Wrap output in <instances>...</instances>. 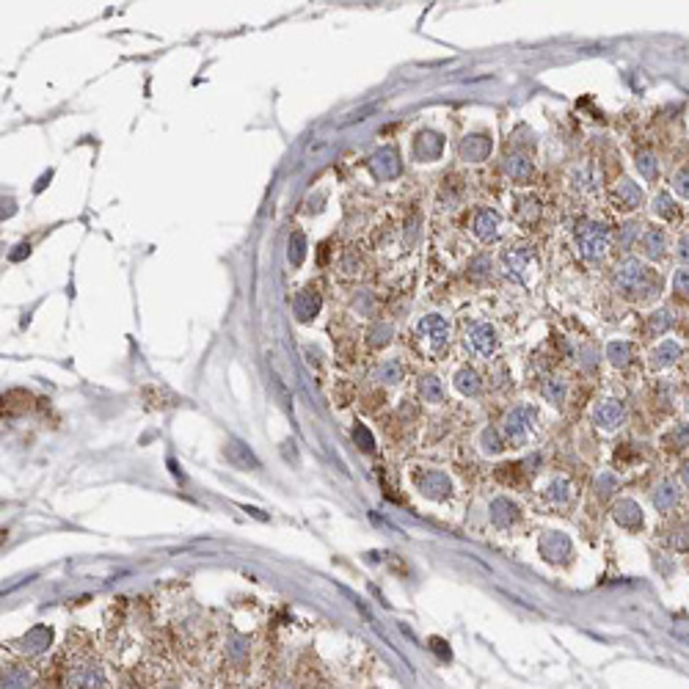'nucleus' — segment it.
Listing matches in <instances>:
<instances>
[{"instance_id":"f257e3e1","label":"nucleus","mask_w":689,"mask_h":689,"mask_svg":"<svg viewBox=\"0 0 689 689\" xmlns=\"http://www.w3.org/2000/svg\"><path fill=\"white\" fill-rule=\"evenodd\" d=\"M615 290L626 298H654L659 293L657 273L637 257H628L615 267Z\"/></svg>"},{"instance_id":"f03ea898","label":"nucleus","mask_w":689,"mask_h":689,"mask_svg":"<svg viewBox=\"0 0 689 689\" xmlns=\"http://www.w3.org/2000/svg\"><path fill=\"white\" fill-rule=\"evenodd\" d=\"M535 430H538V414L532 405H516L502 419V436L513 447H524Z\"/></svg>"},{"instance_id":"7ed1b4c3","label":"nucleus","mask_w":689,"mask_h":689,"mask_svg":"<svg viewBox=\"0 0 689 689\" xmlns=\"http://www.w3.org/2000/svg\"><path fill=\"white\" fill-rule=\"evenodd\" d=\"M576 248L585 260H601L609 248V227L604 221H588L585 227L576 229Z\"/></svg>"},{"instance_id":"20e7f679","label":"nucleus","mask_w":689,"mask_h":689,"mask_svg":"<svg viewBox=\"0 0 689 689\" xmlns=\"http://www.w3.org/2000/svg\"><path fill=\"white\" fill-rule=\"evenodd\" d=\"M411 477H414L417 491L433 502H444L453 496V480L441 469H417Z\"/></svg>"},{"instance_id":"39448f33","label":"nucleus","mask_w":689,"mask_h":689,"mask_svg":"<svg viewBox=\"0 0 689 689\" xmlns=\"http://www.w3.org/2000/svg\"><path fill=\"white\" fill-rule=\"evenodd\" d=\"M499 263H502V270H505L510 279H516V282H522V284L529 282V270H532V251H529V246L516 243V246L502 248Z\"/></svg>"},{"instance_id":"423d86ee","label":"nucleus","mask_w":689,"mask_h":689,"mask_svg":"<svg viewBox=\"0 0 689 689\" xmlns=\"http://www.w3.org/2000/svg\"><path fill=\"white\" fill-rule=\"evenodd\" d=\"M463 342L474 356H483V359H491L499 348V336L488 323H472L463 334Z\"/></svg>"},{"instance_id":"0eeeda50","label":"nucleus","mask_w":689,"mask_h":689,"mask_svg":"<svg viewBox=\"0 0 689 689\" xmlns=\"http://www.w3.org/2000/svg\"><path fill=\"white\" fill-rule=\"evenodd\" d=\"M593 422L604 433H615L626 422V405L621 400H601L593 408Z\"/></svg>"},{"instance_id":"6e6552de","label":"nucleus","mask_w":689,"mask_h":689,"mask_svg":"<svg viewBox=\"0 0 689 689\" xmlns=\"http://www.w3.org/2000/svg\"><path fill=\"white\" fill-rule=\"evenodd\" d=\"M66 687L69 689H102L105 687V673H102L99 664H91V662L75 664V667H69V673H66Z\"/></svg>"},{"instance_id":"1a4fd4ad","label":"nucleus","mask_w":689,"mask_h":689,"mask_svg":"<svg viewBox=\"0 0 689 689\" xmlns=\"http://www.w3.org/2000/svg\"><path fill=\"white\" fill-rule=\"evenodd\" d=\"M419 336L430 342V348L433 350H438V348H444L447 342H450V323H447V317H441V315H425L422 320H419Z\"/></svg>"},{"instance_id":"9d476101","label":"nucleus","mask_w":689,"mask_h":689,"mask_svg":"<svg viewBox=\"0 0 689 689\" xmlns=\"http://www.w3.org/2000/svg\"><path fill=\"white\" fill-rule=\"evenodd\" d=\"M369 168H372V174L375 177H381V179H394L397 174H400V155H397V149L394 146H384V149H378L372 158H369Z\"/></svg>"},{"instance_id":"9b49d317","label":"nucleus","mask_w":689,"mask_h":689,"mask_svg":"<svg viewBox=\"0 0 689 689\" xmlns=\"http://www.w3.org/2000/svg\"><path fill=\"white\" fill-rule=\"evenodd\" d=\"M491 149H493V141L488 138V135H480V132L466 135V138L458 144L460 158L469 160V163H480V160H486V158L491 155Z\"/></svg>"},{"instance_id":"f8f14e48","label":"nucleus","mask_w":689,"mask_h":689,"mask_svg":"<svg viewBox=\"0 0 689 689\" xmlns=\"http://www.w3.org/2000/svg\"><path fill=\"white\" fill-rule=\"evenodd\" d=\"M441 152H444V138H441L438 132L422 130L417 138H414V155H417V160H422V163L438 160Z\"/></svg>"},{"instance_id":"ddd939ff","label":"nucleus","mask_w":689,"mask_h":689,"mask_svg":"<svg viewBox=\"0 0 689 689\" xmlns=\"http://www.w3.org/2000/svg\"><path fill=\"white\" fill-rule=\"evenodd\" d=\"M612 204H615L618 210H624V213L637 210V207L643 204V188H640L634 179L624 177V179L615 185V191H612Z\"/></svg>"},{"instance_id":"4468645a","label":"nucleus","mask_w":689,"mask_h":689,"mask_svg":"<svg viewBox=\"0 0 689 689\" xmlns=\"http://www.w3.org/2000/svg\"><path fill=\"white\" fill-rule=\"evenodd\" d=\"M571 541L562 535V532H546L541 538V555L549 560V562H565L571 557Z\"/></svg>"},{"instance_id":"2eb2a0df","label":"nucleus","mask_w":689,"mask_h":689,"mask_svg":"<svg viewBox=\"0 0 689 689\" xmlns=\"http://www.w3.org/2000/svg\"><path fill=\"white\" fill-rule=\"evenodd\" d=\"M519 516H522V510H519V505H516L513 499H507V496H496V499L491 502L493 526L507 529V526H513L516 522H519Z\"/></svg>"},{"instance_id":"dca6fc26","label":"nucleus","mask_w":689,"mask_h":689,"mask_svg":"<svg viewBox=\"0 0 689 689\" xmlns=\"http://www.w3.org/2000/svg\"><path fill=\"white\" fill-rule=\"evenodd\" d=\"M612 519L624 526V529L637 532V529H643V507H640L634 499H621V502L612 507Z\"/></svg>"},{"instance_id":"f3484780","label":"nucleus","mask_w":689,"mask_h":689,"mask_svg":"<svg viewBox=\"0 0 689 689\" xmlns=\"http://www.w3.org/2000/svg\"><path fill=\"white\" fill-rule=\"evenodd\" d=\"M640 246H643V254L648 260H662L667 254V246H670V237L662 227H654V229L643 232L640 234Z\"/></svg>"},{"instance_id":"a211bd4d","label":"nucleus","mask_w":689,"mask_h":689,"mask_svg":"<svg viewBox=\"0 0 689 689\" xmlns=\"http://www.w3.org/2000/svg\"><path fill=\"white\" fill-rule=\"evenodd\" d=\"M499 224H502V218H499L496 210H480V213L474 215V221H472V232H474L477 240L491 243L493 237L499 234Z\"/></svg>"},{"instance_id":"6ab92c4d","label":"nucleus","mask_w":689,"mask_h":689,"mask_svg":"<svg viewBox=\"0 0 689 689\" xmlns=\"http://www.w3.org/2000/svg\"><path fill=\"white\" fill-rule=\"evenodd\" d=\"M678 359H681V345L676 339H662L651 350L648 364H651V369H664V367H673Z\"/></svg>"},{"instance_id":"aec40b11","label":"nucleus","mask_w":689,"mask_h":689,"mask_svg":"<svg viewBox=\"0 0 689 689\" xmlns=\"http://www.w3.org/2000/svg\"><path fill=\"white\" fill-rule=\"evenodd\" d=\"M505 171H507V177H510L513 182H519V185H529V182L535 179V165H532V160H526L524 155H507Z\"/></svg>"},{"instance_id":"412c9836","label":"nucleus","mask_w":689,"mask_h":689,"mask_svg":"<svg viewBox=\"0 0 689 689\" xmlns=\"http://www.w3.org/2000/svg\"><path fill=\"white\" fill-rule=\"evenodd\" d=\"M50 640H53V631L44 628V626H36V628L28 631V637H23L17 643V651H23V654H42L50 645Z\"/></svg>"},{"instance_id":"4be33fe9","label":"nucleus","mask_w":689,"mask_h":689,"mask_svg":"<svg viewBox=\"0 0 689 689\" xmlns=\"http://www.w3.org/2000/svg\"><path fill=\"white\" fill-rule=\"evenodd\" d=\"M678 499H681L678 486L673 480H662L657 486V491H654V507H657L659 513H670L678 505Z\"/></svg>"},{"instance_id":"5701e85b","label":"nucleus","mask_w":689,"mask_h":689,"mask_svg":"<svg viewBox=\"0 0 689 689\" xmlns=\"http://www.w3.org/2000/svg\"><path fill=\"white\" fill-rule=\"evenodd\" d=\"M293 309H296L298 320H312L317 312H320V296L317 293H312V290H301L293 301Z\"/></svg>"},{"instance_id":"b1692460","label":"nucleus","mask_w":689,"mask_h":689,"mask_svg":"<svg viewBox=\"0 0 689 689\" xmlns=\"http://www.w3.org/2000/svg\"><path fill=\"white\" fill-rule=\"evenodd\" d=\"M3 689H33V673L28 667L8 664L3 670Z\"/></svg>"},{"instance_id":"393cba45","label":"nucleus","mask_w":689,"mask_h":689,"mask_svg":"<svg viewBox=\"0 0 689 689\" xmlns=\"http://www.w3.org/2000/svg\"><path fill=\"white\" fill-rule=\"evenodd\" d=\"M455 389L463 397H477V394L483 392V381H480V375L472 367H460L458 372H455Z\"/></svg>"},{"instance_id":"a878e982","label":"nucleus","mask_w":689,"mask_h":689,"mask_svg":"<svg viewBox=\"0 0 689 689\" xmlns=\"http://www.w3.org/2000/svg\"><path fill=\"white\" fill-rule=\"evenodd\" d=\"M634 356V345L631 342H624V339H612L607 342V359L612 367H626Z\"/></svg>"},{"instance_id":"bb28decb","label":"nucleus","mask_w":689,"mask_h":689,"mask_svg":"<svg viewBox=\"0 0 689 689\" xmlns=\"http://www.w3.org/2000/svg\"><path fill=\"white\" fill-rule=\"evenodd\" d=\"M403 375H405V367H403V361H400V359L381 361V367L375 369V378H378L381 384H389V386L400 384V381H403Z\"/></svg>"},{"instance_id":"cd10ccee","label":"nucleus","mask_w":689,"mask_h":689,"mask_svg":"<svg viewBox=\"0 0 689 689\" xmlns=\"http://www.w3.org/2000/svg\"><path fill=\"white\" fill-rule=\"evenodd\" d=\"M651 210H654V215L662 218V221H673V218H678V204H676V198L670 196L667 191H659L657 196H654Z\"/></svg>"},{"instance_id":"c85d7f7f","label":"nucleus","mask_w":689,"mask_h":689,"mask_svg":"<svg viewBox=\"0 0 689 689\" xmlns=\"http://www.w3.org/2000/svg\"><path fill=\"white\" fill-rule=\"evenodd\" d=\"M595 185H598V174H595L593 168H588V165H582V168H576V171L571 174V188L579 191V194L595 191Z\"/></svg>"},{"instance_id":"c756f323","label":"nucleus","mask_w":689,"mask_h":689,"mask_svg":"<svg viewBox=\"0 0 689 689\" xmlns=\"http://www.w3.org/2000/svg\"><path fill=\"white\" fill-rule=\"evenodd\" d=\"M419 394L425 397V403L438 405V403L444 400V386H441V381H438L436 375H422V378H419Z\"/></svg>"},{"instance_id":"7c9ffc66","label":"nucleus","mask_w":689,"mask_h":689,"mask_svg":"<svg viewBox=\"0 0 689 689\" xmlns=\"http://www.w3.org/2000/svg\"><path fill=\"white\" fill-rule=\"evenodd\" d=\"M227 458H229L234 466H243V469H248V466H254V469H257V466H260V463H257V458L251 455V450H248V447H243L240 441H229V444H227Z\"/></svg>"},{"instance_id":"2f4dec72","label":"nucleus","mask_w":689,"mask_h":689,"mask_svg":"<svg viewBox=\"0 0 689 689\" xmlns=\"http://www.w3.org/2000/svg\"><path fill=\"white\" fill-rule=\"evenodd\" d=\"M480 450H483V455H499V453L505 450L502 433L493 430V427H486V430L480 433Z\"/></svg>"},{"instance_id":"473e14b6","label":"nucleus","mask_w":689,"mask_h":689,"mask_svg":"<svg viewBox=\"0 0 689 689\" xmlns=\"http://www.w3.org/2000/svg\"><path fill=\"white\" fill-rule=\"evenodd\" d=\"M565 394H568V386H565V381L562 378H549V381H543V397L560 408L562 403H565Z\"/></svg>"},{"instance_id":"72a5a7b5","label":"nucleus","mask_w":689,"mask_h":689,"mask_svg":"<svg viewBox=\"0 0 689 689\" xmlns=\"http://www.w3.org/2000/svg\"><path fill=\"white\" fill-rule=\"evenodd\" d=\"M546 499H549L552 505H565V502L571 499V483H568L565 477L552 480V483H549V488H546Z\"/></svg>"},{"instance_id":"f704fd0d","label":"nucleus","mask_w":689,"mask_h":689,"mask_svg":"<svg viewBox=\"0 0 689 689\" xmlns=\"http://www.w3.org/2000/svg\"><path fill=\"white\" fill-rule=\"evenodd\" d=\"M637 168H640V174L645 177V182H654V179L659 177V163L651 152H640V155H637Z\"/></svg>"},{"instance_id":"c9c22d12","label":"nucleus","mask_w":689,"mask_h":689,"mask_svg":"<svg viewBox=\"0 0 689 689\" xmlns=\"http://www.w3.org/2000/svg\"><path fill=\"white\" fill-rule=\"evenodd\" d=\"M673 326V315L667 312V309H662L657 315H651V320H648V331L654 334V336H662L664 331Z\"/></svg>"},{"instance_id":"e433bc0d","label":"nucleus","mask_w":689,"mask_h":689,"mask_svg":"<svg viewBox=\"0 0 689 689\" xmlns=\"http://www.w3.org/2000/svg\"><path fill=\"white\" fill-rule=\"evenodd\" d=\"M664 444L670 447V450H684L689 444V425H681V427H676L673 433H667L664 436Z\"/></svg>"},{"instance_id":"4c0bfd02","label":"nucleus","mask_w":689,"mask_h":689,"mask_svg":"<svg viewBox=\"0 0 689 689\" xmlns=\"http://www.w3.org/2000/svg\"><path fill=\"white\" fill-rule=\"evenodd\" d=\"M673 191L681 198H689V165H681L673 177Z\"/></svg>"},{"instance_id":"58836bf2","label":"nucleus","mask_w":689,"mask_h":689,"mask_svg":"<svg viewBox=\"0 0 689 689\" xmlns=\"http://www.w3.org/2000/svg\"><path fill=\"white\" fill-rule=\"evenodd\" d=\"M673 290L678 293L681 298H689V267H678L676 273H673Z\"/></svg>"},{"instance_id":"ea45409f","label":"nucleus","mask_w":689,"mask_h":689,"mask_svg":"<svg viewBox=\"0 0 689 689\" xmlns=\"http://www.w3.org/2000/svg\"><path fill=\"white\" fill-rule=\"evenodd\" d=\"M303 254H306V240H303V234H301V232H296V234H293V240H290V263L301 265V263H303Z\"/></svg>"},{"instance_id":"a19ab883","label":"nucleus","mask_w":689,"mask_h":689,"mask_svg":"<svg viewBox=\"0 0 689 689\" xmlns=\"http://www.w3.org/2000/svg\"><path fill=\"white\" fill-rule=\"evenodd\" d=\"M621 483H618V477L615 474H609V472H604L601 477H598V483H595V488H598V493L601 496H609V493L615 491Z\"/></svg>"},{"instance_id":"79ce46f5","label":"nucleus","mask_w":689,"mask_h":689,"mask_svg":"<svg viewBox=\"0 0 689 689\" xmlns=\"http://www.w3.org/2000/svg\"><path fill=\"white\" fill-rule=\"evenodd\" d=\"M389 339H392V326H386V323L384 326H375L372 334H369V342L372 345H386Z\"/></svg>"},{"instance_id":"37998d69","label":"nucleus","mask_w":689,"mask_h":689,"mask_svg":"<svg viewBox=\"0 0 689 689\" xmlns=\"http://www.w3.org/2000/svg\"><path fill=\"white\" fill-rule=\"evenodd\" d=\"M488 267H491V260H488V257H474V260L469 263L472 276H477V279H483V276L488 273Z\"/></svg>"},{"instance_id":"c03bdc74","label":"nucleus","mask_w":689,"mask_h":689,"mask_svg":"<svg viewBox=\"0 0 689 689\" xmlns=\"http://www.w3.org/2000/svg\"><path fill=\"white\" fill-rule=\"evenodd\" d=\"M637 234H640V224H637V221H628V224H624V229H621V243H624V246H631Z\"/></svg>"},{"instance_id":"a18cd8bd","label":"nucleus","mask_w":689,"mask_h":689,"mask_svg":"<svg viewBox=\"0 0 689 689\" xmlns=\"http://www.w3.org/2000/svg\"><path fill=\"white\" fill-rule=\"evenodd\" d=\"M353 438H356V441H361V447H364V450H372V447H375V438L369 436V430H367L364 425H359L356 430H353Z\"/></svg>"},{"instance_id":"49530a36","label":"nucleus","mask_w":689,"mask_h":689,"mask_svg":"<svg viewBox=\"0 0 689 689\" xmlns=\"http://www.w3.org/2000/svg\"><path fill=\"white\" fill-rule=\"evenodd\" d=\"M673 546H676L678 552H689V529H681V532H676V538H673Z\"/></svg>"},{"instance_id":"de8ad7c7","label":"nucleus","mask_w":689,"mask_h":689,"mask_svg":"<svg viewBox=\"0 0 689 689\" xmlns=\"http://www.w3.org/2000/svg\"><path fill=\"white\" fill-rule=\"evenodd\" d=\"M678 257H681L684 263H689V232H684L681 240H678Z\"/></svg>"},{"instance_id":"09e8293b","label":"nucleus","mask_w":689,"mask_h":689,"mask_svg":"<svg viewBox=\"0 0 689 689\" xmlns=\"http://www.w3.org/2000/svg\"><path fill=\"white\" fill-rule=\"evenodd\" d=\"M681 477H684V483H689V463H684V469H681Z\"/></svg>"},{"instance_id":"8fccbe9b","label":"nucleus","mask_w":689,"mask_h":689,"mask_svg":"<svg viewBox=\"0 0 689 689\" xmlns=\"http://www.w3.org/2000/svg\"><path fill=\"white\" fill-rule=\"evenodd\" d=\"M684 411L689 414V397H687V403H684Z\"/></svg>"}]
</instances>
